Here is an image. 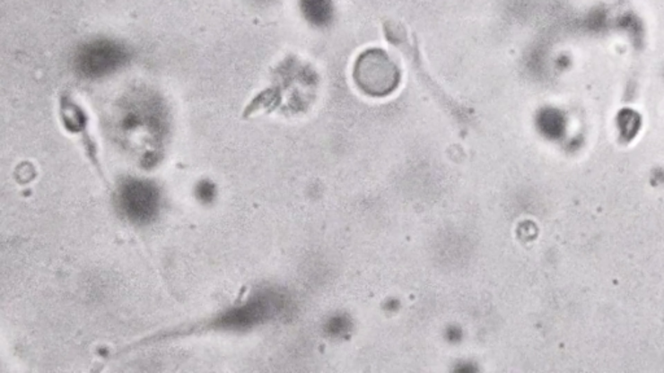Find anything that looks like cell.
Instances as JSON below:
<instances>
[{
	"mask_svg": "<svg viewBox=\"0 0 664 373\" xmlns=\"http://www.w3.org/2000/svg\"><path fill=\"white\" fill-rule=\"evenodd\" d=\"M352 77L361 92L371 98H384L395 92L400 84L401 69L386 49L372 47L358 55Z\"/></svg>",
	"mask_w": 664,
	"mask_h": 373,
	"instance_id": "1",
	"label": "cell"
},
{
	"mask_svg": "<svg viewBox=\"0 0 664 373\" xmlns=\"http://www.w3.org/2000/svg\"><path fill=\"white\" fill-rule=\"evenodd\" d=\"M127 203L129 204L127 209H135V215L147 217L151 209L156 205V195L153 189L148 188L145 185H135L130 189L129 195H127Z\"/></svg>",
	"mask_w": 664,
	"mask_h": 373,
	"instance_id": "2",
	"label": "cell"
}]
</instances>
